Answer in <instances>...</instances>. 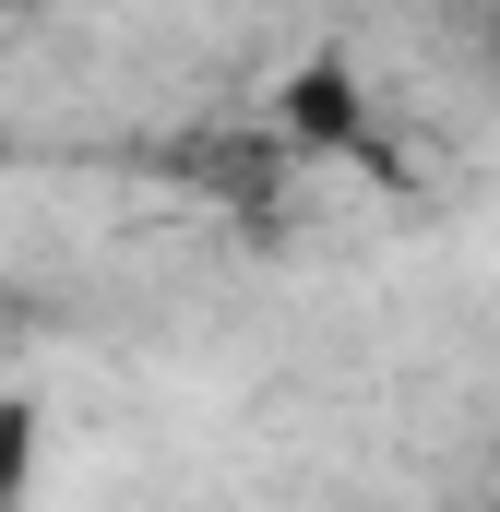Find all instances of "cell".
Segmentation results:
<instances>
[{
	"label": "cell",
	"mask_w": 500,
	"mask_h": 512,
	"mask_svg": "<svg viewBox=\"0 0 500 512\" xmlns=\"http://www.w3.org/2000/svg\"><path fill=\"white\" fill-rule=\"evenodd\" d=\"M0 12H24V0H0Z\"/></svg>",
	"instance_id": "obj_2"
},
{
	"label": "cell",
	"mask_w": 500,
	"mask_h": 512,
	"mask_svg": "<svg viewBox=\"0 0 500 512\" xmlns=\"http://www.w3.org/2000/svg\"><path fill=\"white\" fill-rule=\"evenodd\" d=\"M274 120H286V143H358V131H370V96H358V72L322 48V60H298V84H286Z\"/></svg>",
	"instance_id": "obj_1"
}]
</instances>
